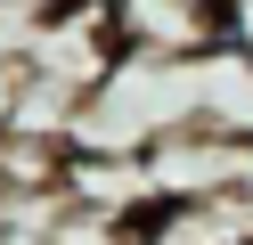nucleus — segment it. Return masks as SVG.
Here are the masks:
<instances>
[{
  "label": "nucleus",
  "instance_id": "6",
  "mask_svg": "<svg viewBox=\"0 0 253 245\" xmlns=\"http://www.w3.org/2000/svg\"><path fill=\"white\" fill-rule=\"evenodd\" d=\"M212 8H220V0H212Z\"/></svg>",
  "mask_w": 253,
  "mask_h": 245
},
{
  "label": "nucleus",
  "instance_id": "1",
  "mask_svg": "<svg viewBox=\"0 0 253 245\" xmlns=\"http://www.w3.org/2000/svg\"><path fill=\"white\" fill-rule=\"evenodd\" d=\"M115 41L131 57H204L220 41L212 0H115Z\"/></svg>",
  "mask_w": 253,
  "mask_h": 245
},
{
  "label": "nucleus",
  "instance_id": "5",
  "mask_svg": "<svg viewBox=\"0 0 253 245\" xmlns=\"http://www.w3.org/2000/svg\"><path fill=\"white\" fill-rule=\"evenodd\" d=\"M41 8H49V0H41Z\"/></svg>",
  "mask_w": 253,
  "mask_h": 245
},
{
  "label": "nucleus",
  "instance_id": "2",
  "mask_svg": "<svg viewBox=\"0 0 253 245\" xmlns=\"http://www.w3.org/2000/svg\"><path fill=\"white\" fill-rule=\"evenodd\" d=\"M196 123L229 131V139H253V57L229 41H212L196 57Z\"/></svg>",
  "mask_w": 253,
  "mask_h": 245
},
{
  "label": "nucleus",
  "instance_id": "3",
  "mask_svg": "<svg viewBox=\"0 0 253 245\" xmlns=\"http://www.w3.org/2000/svg\"><path fill=\"white\" fill-rule=\"evenodd\" d=\"M25 74H33L25 57H0V131L17 123V106H25Z\"/></svg>",
  "mask_w": 253,
  "mask_h": 245
},
{
  "label": "nucleus",
  "instance_id": "4",
  "mask_svg": "<svg viewBox=\"0 0 253 245\" xmlns=\"http://www.w3.org/2000/svg\"><path fill=\"white\" fill-rule=\"evenodd\" d=\"M220 41L253 57V0H220Z\"/></svg>",
  "mask_w": 253,
  "mask_h": 245
}]
</instances>
